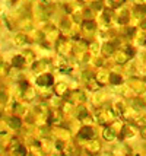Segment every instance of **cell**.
Instances as JSON below:
<instances>
[{"instance_id": "obj_1", "label": "cell", "mask_w": 146, "mask_h": 156, "mask_svg": "<svg viewBox=\"0 0 146 156\" xmlns=\"http://www.w3.org/2000/svg\"><path fill=\"white\" fill-rule=\"evenodd\" d=\"M92 136H94V131H92V129H88V127H85V129L79 133V137H85V139H91Z\"/></svg>"}, {"instance_id": "obj_2", "label": "cell", "mask_w": 146, "mask_h": 156, "mask_svg": "<svg viewBox=\"0 0 146 156\" xmlns=\"http://www.w3.org/2000/svg\"><path fill=\"white\" fill-rule=\"evenodd\" d=\"M104 136H105V139H107V140H112V139H114V130L107 129V130H105V133H104Z\"/></svg>"}, {"instance_id": "obj_3", "label": "cell", "mask_w": 146, "mask_h": 156, "mask_svg": "<svg viewBox=\"0 0 146 156\" xmlns=\"http://www.w3.org/2000/svg\"><path fill=\"white\" fill-rule=\"evenodd\" d=\"M50 77H51V76H44V77H40L38 83H40V85H50L51 80H47V79H50Z\"/></svg>"}, {"instance_id": "obj_4", "label": "cell", "mask_w": 146, "mask_h": 156, "mask_svg": "<svg viewBox=\"0 0 146 156\" xmlns=\"http://www.w3.org/2000/svg\"><path fill=\"white\" fill-rule=\"evenodd\" d=\"M94 27H95V25H94V22H92V20H86V22L84 23L85 29H94Z\"/></svg>"}, {"instance_id": "obj_5", "label": "cell", "mask_w": 146, "mask_h": 156, "mask_svg": "<svg viewBox=\"0 0 146 156\" xmlns=\"http://www.w3.org/2000/svg\"><path fill=\"white\" fill-rule=\"evenodd\" d=\"M123 2H124V0H110V5L116 7V6H120Z\"/></svg>"}, {"instance_id": "obj_6", "label": "cell", "mask_w": 146, "mask_h": 156, "mask_svg": "<svg viewBox=\"0 0 146 156\" xmlns=\"http://www.w3.org/2000/svg\"><path fill=\"white\" fill-rule=\"evenodd\" d=\"M22 63H23V58H22V57H18V58H15L13 60V64L15 66H19V67L22 66Z\"/></svg>"}, {"instance_id": "obj_7", "label": "cell", "mask_w": 146, "mask_h": 156, "mask_svg": "<svg viewBox=\"0 0 146 156\" xmlns=\"http://www.w3.org/2000/svg\"><path fill=\"white\" fill-rule=\"evenodd\" d=\"M10 124H12L13 129H16V127H19L21 122H19V120H16V118H12V120H10Z\"/></svg>"}, {"instance_id": "obj_8", "label": "cell", "mask_w": 146, "mask_h": 156, "mask_svg": "<svg viewBox=\"0 0 146 156\" xmlns=\"http://www.w3.org/2000/svg\"><path fill=\"white\" fill-rule=\"evenodd\" d=\"M134 2H136V3H137V5H142V3H145L146 0H134Z\"/></svg>"}]
</instances>
